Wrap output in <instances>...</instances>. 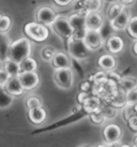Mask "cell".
Wrapping results in <instances>:
<instances>
[{"mask_svg":"<svg viewBox=\"0 0 137 147\" xmlns=\"http://www.w3.org/2000/svg\"><path fill=\"white\" fill-rule=\"evenodd\" d=\"M102 0H84L83 8L86 13L89 12H99L102 8Z\"/></svg>","mask_w":137,"mask_h":147,"instance_id":"obj_24","label":"cell"},{"mask_svg":"<svg viewBox=\"0 0 137 147\" xmlns=\"http://www.w3.org/2000/svg\"><path fill=\"white\" fill-rule=\"evenodd\" d=\"M132 49H133V53L137 56V40H136L135 42H134V44H133V47H132Z\"/></svg>","mask_w":137,"mask_h":147,"instance_id":"obj_41","label":"cell"},{"mask_svg":"<svg viewBox=\"0 0 137 147\" xmlns=\"http://www.w3.org/2000/svg\"><path fill=\"white\" fill-rule=\"evenodd\" d=\"M103 138L105 143L109 145H116L122 138V129L117 123H108L103 130Z\"/></svg>","mask_w":137,"mask_h":147,"instance_id":"obj_7","label":"cell"},{"mask_svg":"<svg viewBox=\"0 0 137 147\" xmlns=\"http://www.w3.org/2000/svg\"><path fill=\"white\" fill-rule=\"evenodd\" d=\"M24 33L26 37L38 43L46 41L49 37V29L47 26L39 22H30L24 26Z\"/></svg>","mask_w":137,"mask_h":147,"instance_id":"obj_3","label":"cell"},{"mask_svg":"<svg viewBox=\"0 0 137 147\" xmlns=\"http://www.w3.org/2000/svg\"><path fill=\"white\" fill-rule=\"evenodd\" d=\"M68 52L70 57L74 58L75 60L83 61L90 56L92 53L88 46L86 45L84 39H78V38H70L68 41Z\"/></svg>","mask_w":137,"mask_h":147,"instance_id":"obj_2","label":"cell"},{"mask_svg":"<svg viewBox=\"0 0 137 147\" xmlns=\"http://www.w3.org/2000/svg\"><path fill=\"white\" fill-rule=\"evenodd\" d=\"M10 41L5 33L0 32V61L4 62L8 60V53L10 47Z\"/></svg>","mask_w":137,"mask_h":147,"instance_id":"obj_21","label":"cell"},{"mask_svg":"<svg viewBox=\"0 0 137 147\" xmlns=\"http://www.w3.org/2000/svg\"><path fill=\"white\" fill-rule=\"evenodd\" d=\"M14 101V96L10 94L4 88V86H0V109L5 110L12 105Z\"/></svg>","mask_w":137,"mask_h":147,"instance_id":"obj_20","label":"cell"},{"mask_svg":"<svg viewBox=\"0 0 137 147\" xmlns=\"http://www.w3.org/2000/svg\"><path fill=\"white\" fill-rule=\"evenodd\" d=\"M9 78H10V75L8 72L4 69H0V86H5Z\"/></svg>","mask_w":137,"mask_h":147,"instance_id":"obj_35","label":"cell"},{"mask_svg":"<svg viewBox=\"0 0 137 147\" xmlns=\"http://www.w3.org/2000/svg\"><path fill=\"white\" fill-rule=\"evenodd\" d=\"M119 147H133V145H129V144H122Z\"/></svg>","mask_w":137,"mask_h":147,"instance_id":"obj_43","label":"cell"},{"mask_svg":"<svg viewBox=\"0 0 137 147\" xmlns=\"http://www.w3.org/2000/svg\"><path fill=\"white\" fill-rule=\"evenodd\" d=\"M126 31L133 39L137 40V16H132L126 27Z\"/></svg>","mask_w":137,"mask_h":147,"instance_id":"obj_29","label":"cell"},{"mask_svg":"<svg viewBox=\"0 0 137 147\" xmlns=\"http://www.w3.org/2000/svg\"><path fill=\"white\" fill-rule=\"evenodd\" d=\"M50 28L54 30V32L56 34H58L62 39H65L66 41L70 38L73 37V28L70 24L68 17L66 16L57 15L56 20L50 25Z\"/></svg>","mask_w":137,"mask_h":147,"instance_id":"obj_4","label":"cell"},{"mask_svg":"<svg viewBox=\"0 0 137 147\" xmlns=\"http://www.w3.org/2000/svg\"><path fill=\"white\" fill-rule=\"evenodd\" d=\"M106 49L108 51V53L111 55L120 54L124 49V41L122 38L118 36H111L106 41Z\"/></svg>","mask_w":137,"mask_h":147,"instance_id":"obj_14","label":"cell"},{"mask_svg":"<svg viewBox=\"0 0 137 147\" xmlns=\"http://www.w3.org/2000/svg\"><path fill=\"white\" fill-rule=\"evenodd\" d=\"M86 27L88 30H101L104 26V18L100 12H89L85 14Z\"/></svg>","mask_w":137,"mask_h":147,"instance_id":"obj_12","label":"cell"},{"mask_svg":"<svg viewBox=\"0 0 137 147\" xmlns=\"http://www.w3.org/2000/svg\"><path fill=\"white\" fill-rule=\"evenodd\" d=\"M133 147H137V135L133 140Z\"/></svg>","mask_w":137,"mask_h":147,"instance_id":"obj_42","label":"cell"},{"mask_svg":"<svg viewBox=\"0 0 137 147\" xmlns=\"http://www.w3.org/2000/svg\"><path fill=\"white\" fill-rule=\"evenodd\" d=\"M79 147H92L91 145H88V144H84V145H81V146Z\"/></svg>","mask_w":137,"mask_h":147,"instance_id":"obj_45","label":"cell"},{"mask_svg":"<svg viewBox=\"0 0 137 147\" xmlns=\"http://www.w3.org/2000/svg\"><path fill=\"white\" fill-rule=\"evenodd\" d=\"M134 115H137L136 113H135V111H134V106L133 105H126L124 106V112H123V117H124V119L128 121L132 116H134Z\"/></svg>","mask_w":137,"mask_h":147,"instance_id":"obj_34","label":"cell"},{"mask_svg":"<svg viewBox=\"0 0 137 147\" xmlns=\"http://www.w3.org/2000/svg\"><path fill=\"white\" fill-rule=\"evenodd\" d=\"M131 18H132L131 12L125 8L115 20H113V21L109 22V23H110V26H111V28L113 30H116V31H122V30H126V27H128Z\"/></svg>","mask_w":137,"mask_h":147,"instance_id":"obj_11","label":"cell"},{"mask_svg":"<svg viewBox=\"0 0 137 147\" xmlns=\"http://www.w3.org/2000/svg\"><path fill=\"white\" fill-rule=\"evenodd\" d=\"M4 88L7 89L9 94L14 96V97L21 96L25 92L18 76H10V78L8 80V82H7V84L4 86Z\"/></svg>","mask_w":137,"mask_h":147,"instance_id":"obj_16","label":"cell"},{"mask_svg":"<svg viewBox=\"0 0 137 147\" xmlns=\"http://www.w3.org/2000/svg\"><path fill=\"white\" fill-rule=\"evenodd\" d=\"M68 21H70V24L73 28V37L78 38V39H84L86 32H87L85 14L74 13V14L68 16Z\"/></svg>","mask_w":137,"mask_h":147,"instance_id":"obj_5","label":"cell"},{"mask_svg":"<svg viewBox=\"0 0 137 147\" xmlns=\"http://www.w3.org/2000/svg\"><path fill=\"white\" fill-rule=\"evenodd\" d=\"M97 65L105 72H111L117 68V59L111 54H104L99 58Z\"/></svg>","mask_w":137,"mask_h":147,"instance_id":"obj_15","label":"cell"},{"mask_svg":"<svg viewBox=\"0 0 137 147\" xmlns=\"http://www.w3.org/2000/svg\"><path fill=\"white\" fill-rule=\"evenodd\" d=\"M57 15L58 14L55 11V9H52V7H48V5H43L36 10V22H39V23L45 25L47 27L48 26L50 27V25L56 20Z\"/></svg>","mask_w":137,"mask_h":147,"instance_id":"obj_9","label":"cell"},{"mask_svg":"<svg viewBox=\"0 0 137 147\" xmlns=\"http://www.w3.org/2000/svg\"><path fill=\"white\" fill-rule=\"evenodd\" d=\"M12 26V21L11 18L7 15L0 14V32L1 33H7L10 30Z\"/></svg>","mask_w":137,"mask_h":147,"instance_id":"obj_27","label":"cell"},{"mask_svg":"<svg viewBox=\"0 0 137 147\" xmlns=\"http://www.w3.org/2000/svg\"><path fill=\"white\" fill-rule=\"evenodd\" d=\"M19 67L21 72H33L38 69V62L34 58L29 56L21 62H19Z\"/></svg>","mask_w":137,"mask_h":147,"instance_id":"obj_23","label":"cell"},{"mask_svg":"<svg viewBox=\"0 0 137 147\" xmlns=\"http://www.w3.org/2000/svg\"><path fill=\"white\" fill-rule=\"evenodd\" d=\"M128 126L133 132H137V115H134L128 120Z\"/></svg>","mask_w":137,"mask_h":147,"instance_id":"obj_36","label":"cell"},{"mask_svg":"<svg viewBox=\"0 0 137 147\" xmlns=\"http://www.w3.org/2000/svg\"><path fill=\"white\" fill-rule=\"evenodd\" d=\"M126 104L128 105H134L137 103V87L134 88L133 90H131L129 92H126Z\"/></svg>","mask_w":137,"mask_h":147,"instance_id":"obj_33","label":"cell"},{"mask_svg":"<svg viewBox=\"0 0 137 147\" xmlns=\"http://www.w3.org/2000/svg\"><path fill=\"white\" fill-rule=\"evenodd\" d=\"M95 147H113V145H109L107 143H102V144H97Z\"/></svg>","mask_w":137,"mask_h":147,"instance_id":"obj_40","label":"cell"},{"mask_svg":"<svg viewBox=\"0 0 137 147\" xmlns=\"http://www.w3.org/2000/svg\"><path fill=\"white\" fill-rule=\"evenodd\" d=\"M31 52H32V44L30 39L26 37L20 38L10 44L8 59L19 63L24 59L29 57L31 55Z\"/></svg>","mask_w":137,"mask_h":147,"instance_id":"obj_1","label":"cell"},{"mask_svg":"<svg viewBox=\"0 0 137 147\" xmlns=\"http://www.w3.org/2000/svg\"><path fill=\"white\" fill-rule=\"evenodd\" d=\"M52 67L56 69H71L72 68V60L68 54L63 52H58L55 54V56L52 60Z\"/></svg>","mask_w":137,"mask_h":147,"instance_id":"obj_13","label":"cell"},{"mask_svg":"<svg viewBox=\"0 0 137 147\" xmlns=\"http://www.w3.org/2000/svg\"><path fill=\"white\" fill-rule=\"evenodd\" d=\"M84 41L91 52H97L99 49H101L104 43L101 30H88L87 29V32L84 37Z\"/></svg>","mask_w":137,"mask_h":147,"instance_id":"obj_8","label":"cell"},{"mask_svg":"<svg viewBox=\"0 0 137 147\" xmlns=\"http://www.w3.org/2000/svg\"><path fill=\"white\" fill-rule=\"evenodd\" d=\"M93 85H101V84H104L108 81V75H107V72L105 71H99L97 73L93 75Z\"/></svg>","mask_w":137,"mask_h":147,"instance_id":"obj_30","label":"cell"},{"mask_svg":"<svg viewBox=\"0 0 137 147\" xmlns=\"http://www.w3.org/2000/svg\"><path fill=\"white\" fill-rule=\"evenodd\" d=\"M56 53L57 51L55 47L47 45V46H45L41 49V58H42V60H44L46 62H52V58H54Z\"/></svg>","mask_w":137,"mask_h":147,"instance_id":"obj_26","label":"cell"},{"mask_svg":"<svg viewBox=\"0 0 137 147\" xmlns=\"http://www.w3.org/2000/svg\"><path fill=\"white\" fill-rule=\"evenodd\" d=\"M88 97H89V96H88V94H87L86 91H81V94H79V96H78V102L81 103V104H83V102H84V101H85Z\"/></svg>","mask_w":137,"mask_h":147,"instance_id":"obj_38","label":"cell"},{"mask_svg":"<svg viewBox=\"0 0 137 147\" xmlns=\"http://www.w3.org/2000/svg\"><path fill=\"white\" fill-rule=\"evenodd\" d=\"M20 84L25 91H31L40 85V75L36 71L33 72H21L18 75Z\"/></svg>","mask_w":137,"mask_h":147,"instance_id":"obj_10","label":"cell"},{"mask_svg":"<svg viewBox=\"0 0 137 147\" xmlns=\"http://www.w3.org/2000/svg\"><path fill=\"white\" fill-rule=\"evenodd\" d=\"M52 1H54V3L57 4L58 7L64 8V7H68L70 4H72L74 0H52Z\"/></svg>","mask_w":137,"mask_h":147,"instance_id":"obj_37","label":"cell"},{"mask_svg":"<svg viewBox=\"0 0 137 147\" xmlns=\"http://www.w3.org/2000/svg\"><path fill=\"white\" fill-rule=\"evenodd\" d=\"M54 80L61 89H71L74 83V76L71 69H56L54 73Z\"/></svg>","mask_w":137,"mask_h":147,"instance_id":"obj_6","label":"cell"},{"mask_svg":"<svg viewBox=\"0 0 137 147\" xmlns=\"http://www.w3.org/2000/svg\"><path fill=\"white\" fill-rule=\"evenodd\" d=\"M28 118L33 125H41L47 118V113L43 106L28 110Z\"/></svg>","mask_w":137,"mask_h":147,"instance_id":"obj_17","label":"cell"},{"mask_svg":"<svg viewBox=\"0 0 137 147\" xmlns=\"http://www.w3.org/2000/svg\"><path fill=\"white\" fill-rule=\"evenodd\" d=\"M83 107L84 110L88 113V114H91V113H94V112H97V111H101L103 105H102V99L97 97V96H91V97H88L85 101L83 102Z\"/></svg>","mask_w":137,"mask_h":147,"instance_id":"obj_18","label":"cell"},{"mask_svg":"<svg viewBox=\"0 0 137 147\" xmlns=\"http://www.w3.org/2000/svg\"><path fill=\"white\" fill-rule=\"evenodd\" d=\"M134 111H135V113H136V114H137V103H136V104H134Z\"/></svg>","mask_w":137,"mask_h":147,"instance_id":"obj_44","label":"cell"},{"mask_svg":"<svg viewBox=\"0 0 137 147\" xmlns=\"http://www.w3.org/2000/svg\"><path fill=\"white\" fill-rule=\"evenodd\" d=\"M89 118H90V120H91L92 123H94V125H102V123L106 120L101 111H97V112H94V113L89 114Z\"/></svg>","mask_w":137,"mask_h":147,"instance_id":"obj_32","label":"cell"},{"mask_svg":"<svg viewBox=\"0 0 137 147\" xmlns=\"http://www.w3.org/2000/svg\"><path fill=\"white\" fill-rule=\"evenodd\" d=\"M125 9V5L121 1L119 2H113L108 7L107 9V12H106V17L109 22H111L113 20H115L116 17L120 14L123 10Z\"/></svg>","mask_w":137,"mask_h":147,"instance_id":"obj_19","label":"cell"},{"mask_svg":"<svg viewBox=\"0 0 137 147\" xmlns=\"http://www.w3.org/2000/svg\"><path fill=\"white\" fill-rule=\"evenodd\" d=\"M101 112L103 113L104 117L106 120H109V119H113L116 116H117V109L113 107L111 105H103Z\"/></svg>","mask_w":137,"mask_h":147,"instance_id":"obj_28","label":"cell"},{"mask_svg":"<svg viewBox=\"0 0 137 147\" xmlns=\"http://www.w3.org/2000/svg\"><path fill=\"white\" fill-rule=\"evenodd\" d=\"M120 1L124 4V5H130V4L134 3V0H120Z\"/></svg>","mask_w":137,"mask_h":147,"instance_id":"obj_39","label":"cell"},{"mask_svg":"<svg viewBox=\"0 0 137 147\" xmlns=\"http://www.w3.org/2000/svg\"><path fill=\"white\" fill-rule=\"evenodd\" d=\"M40 106H42V100L36 96H30L26 100L27 110H31V109H36V107H40Z\"/></svg>","mask_w":137,"mask_h":147,"instance_id":"obj_31","label":"cell"},{"mask_svg":"<svg viewBox=\"0 0 137 147\" xmlns=\"http://www.w3.org/2000/svg\"><path fill=\"white\" fill-rule=\"evenodd\" d=\"M4 70L9 73L10 76H18L21 71H20V67L19 63H17L15 61H12V60H5L4 61Z\"/></svg>","mask_w":137,"mask_h":147,"instance_id":"obj_25","label":"cell"},{"mask_svg":"<svg viewBox=\"0 0 137 147\" xmlns=\"http://www.w3.org/2000/svg\"><path fill=\"white\" fill-rule=\"evenodd\" d=\"M136 87H137V80L134 76H131V75L122 78L120 81V84H119V89L124 91L125 94L131 91V90H133Z\"/></svg>","mask_w":137,"mask_h":147,"instance_id":"obj_22","label":"cell"}]
</instances>
